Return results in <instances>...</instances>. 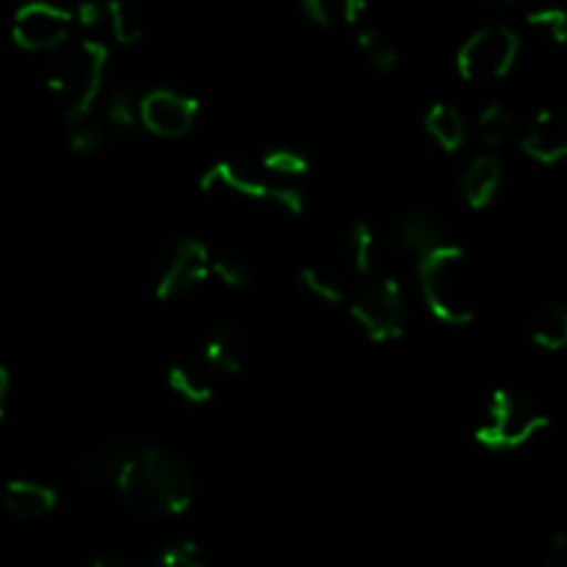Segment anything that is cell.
<instances>
[{
  "instance_id": "cell-1",
  "label": "cell",
  "mask_w": 567,
  "mask_h": 567,
  "mask_svg": "<svg viewBox=\"0 0 567 567\" xmlns=\"http://www.w3.org/2000/svg\"><path fill=\"white\" fill-rule=\"evenodd\" d=\"M122 502L144 518L183 515L197 493V474L181 454L169 449H136L114 480Z\"/></svg>"
},
{
  "instance_id": "cell-2",
  "label": "cell",
  "mask_w": 567,
  "mask_h": 567,
  "mask_svg": "<svg viewBox=\"0 0 567 567\" xmlns=\"http://www.w3.org/2000/svg\"><path fill=\"white\" fill-rule=\"evenodd\" d=\"M419 286L430 313L454 327L471 324L491 293V280L480 260L446 241L421 255Z\"/></svg>"
},
{
  "instance_id": "cell-3",
  "label": "cell",
  "mask_w": 567,
  "mask_h": 567,
  "mask_svg": "<svg viewBox=\"0 0 567 567\" xmlns=\"http://www.w3.org/2000/svg\"><path fill=\"white\" fill-rule=\"evenodd\" d=\"M105 64H109V48L97 39L70 44L53 59L48 70V86L70 122L89 116L92 105L97 103Z\"/></svg>"
},
{
  "instance_id": "cell-4",
  "label": "cell",
  "mask_w": 567,
  "mask_h": 567,
  "mask_svg": "<svg viewBox=\"0 0 567 567\" xmlns=\"http://www.w3.org/2000/svg\"><path fill=\"white\" fill-rule=\"evenodd\" d=\"M136 449L131 446L125 432L120 424H92L81 426L72 437H66L59 449V460L72 480L83 482V485H103V482H114L120 474L122 463H125Z\"/></svg>"
},
{
  "instance_id": "cell-5",
  "label": "cell",
  "mask_w": 567,
  "mask_h": 567,
  "mask_svg": "<svg viewBox=\"0 0 567 567\" xmlns=\"http://www.w3.org/2000/svg\"><path fill=\"white\" fill-rule=\"evenodd\" d=\"M551 419L529 396L515 391H496L485 408V419L476 426V443L487 452H515L526 446L537 432L548 430Z\"/></svg>"
},
{
  "instance_id": "cell-6",
  "label": "cell",
  "mask_w": 567,
  "mask_h": 567,
  "mask_svg": "<svg viewBox=\"0 0 567 567\" xmlns=\"http://www.w3.org/2000/svg\"><path fill=\"white\" fill-rule=\"evenodd\" d=\"M199 192L208 197H233L255 205H271L291 216L305 214L302 192L291 186H275L269 181H260L258 175L236 161H216L214 166L203 172L199 177Z\"/></svg>"
},
{
  "instance_id": "cell-7",
  "label": "cell",
  "mask_w": 567,
  "mask_h": 567,
  "mask_svg": "<svg viewBox=\"0 0 567 567\" xmlns=\"http://www.w3.org/2000/svg\"><path fill=\"white\" fill-rule=\"evenodd\" d=\"M520 55V39L507 25H487L471 33L457 50V72L468 83L502 81Z\"/></svg>"
},
{
  "instance_id": "cell-8",
  "label": "cell",
  "mask_w": 567,
  "mask_h": 567,
  "mask_svg": "<svg viewBox=\"0 0 567 567\" xmlns=\"http://www.w3.org/2000/svg\"><path fill=\"white\" fill-rule=\"evenodd\" d=\"M354 324L374 343L399 341L408 330V302L396 280H377L352 302Z\"/></svg>"
},
{
  "instance_id": "cell-9",
  "label": "cell",
  "mask_w": 567,
  "mask_h": 567,
  "mask_svg": "<svg viewBox=\"0 0 567 567\" xmlns=\"http://www.w3.org/2000/svg\"><path fill=\"white\" fill-rule=\"evenodd\" d=\"M210 277V249L197 238H177L158 258L153 277L155 299L172 302Z\"/></svg>"
},
{
  "instance_id": "cell-10",
  "label": "cell",
  "mask_w": 567,
  "mask_h": 567,
  "mask_svg": "<svg viewBox=\"0 0 567 567\" xmlns=\"http://www.w3.org/2000/svg\"><path fill=\"white\" fill-rule=\"evenodd\" d=\"M75 17L66 9L50 3H25L17 9L14 22H11V37L17 48L28 53H44L55 50L70 39Z\"/></svg>"
},
{
  "instance_id": "cell-11",
  "label": "cell",
  "mask_w": 567,
  "mask_h": 567,
  "mask_svg": "<svg viewBox=\"0 0 567 567\" xmlns=\"http://www.w3.org/2000/svg\"><path fill=\"white\" fill-rule=\"evenodd\" d=\"M199 103L192 94L175 89H153L138 100V122L161 138H183L194 131Z\"/></svg>"
},
{
  "instance_id": "cell-12",
  "label": "cell",
  "mask_w": 567,
  "mask_h": 567,
  "mask_svg": "<svg viewBox=\"0 0 567 567\" xmlns=\"http://www.w3.org/2000/svg\"><path fill=\"white\" fill-rule=\"evenodd\" d=\"M520 147H524V153L529 155L532 161H537V164H559L567 155V133L557 111H537L535 120L526 127L524 138H520Z\"/></svg>"
},
{
  "instance_id": "cell-13",
  "label": "cell",
  "mask_w": 567,
  "mask_h": 567,
  "mask_svg": "<svg viewBox=\"0 0 567 567\" xmlns=\"http://www.w3.org/2000/svg\"><path fill=\"white\" fill-rule=\"evenodd\" d=\"M502 188V161L493 153L476 155L460 177V192L471 210H485L496 203Z\"/></svg>"
},
{
  "instance_id": "cell-14",
  "label": "cell",
  "mask_w": 567,
  "mask_h": 567,
  "mask_svg": "<svg viewBox=\"0 0 567 567\" xmlns=\"http://www.w3.org/2000/svg\"><path fill=\"white\" fill-rule=\"evenodd\" d=\"M203 358L219 374H241L249 358L247 332L238 324H219L205 341Z\"/></svg>"
},
{
  "instance_id": "cell-15",
  "label": "cell",
  "mask_w": 567,
  "mask_h": 567,
  "mask_svg": "<svg viewBox=\"0 0 567 567\" xmlns=\"http://www.w3.org/2000/svg\"><path fill=\"white\" fill-rule=\"evenodd\" d=\"M396 241L404 252H413L421 258V255L446 241V230H443L437 214L426 208H413L396 221Z\"/></svg>"
},
{
  "instance_id": "cell-16",
  "label": "cell",
  "mask_w": 567,
  "mask_h": 567,
  "mask_svg": "<svg viewBox=\"0 0 567 567\" xmlns=\"http://www.w3.org/2000/svg\"><path fill=\"white\" fill-rule=\"evenodd\" d=\"M53 487L39 485V482H9L3 491V504L14 518L20 520H39L55 509Z\"/></svg>"
},
{
  "instance_id": "cell-17",
  "label": "cell",
  "mask_w": 567,
  "mask_h": 567,
  "mask_svg": "<svg viewBox=\"0 0 567 567\" xmlns=\"http://www.w3.org/2000/svg\"><path fill=\"white\" fill-rule=\"evenodd\" d=\"M532 343L546 352H563L567 343V310L559 302H540L526 316Z\"/></svg>"
},
{
  "instance_id": "cell-18",
  "label": "cell",
  "mask_w": 567,
  "mask_h": 567,
  "mask_svg": "<svg viewBox=\"0 0 567 567\" xmlns=\"http://www.w3.org/2000/svg\"><path fill=\"white\" fill-rule=\"evenodd\" d=\"M424 131L443 153H457L468 138V125H465L463 114L449 103L430 105V111L424 114Z\"/></svg>"
},
{
  "instance_id": "cell-19",
  "label": "cell",
  "mask_w": 567,
  "mask_h": 567,
  "mask_svg": "<svg viewBox=\"0 0 567 567\" xmlns=\"http://www.w3.org/2000/svg\"><path fill=\"white\" fill-rule=\"evenodd\" d=\"M105 28L120 44H136L144 37L142 11L133 0H103Z\"/></svg>"
},
{
  "instance_id": "cell-20",
  "label": "cell",
  "mask_w": 567,
  "mask_h": 567,
  "mask_svg": "<svg viewBox=\"0 0 567 567\" xmlns=\"http://www.w3.org/2000/svg\"><path fill=\"white\" fill-rule=\"evenodd\" d=\"M343 252H347V264L358 277H369L374 271L377 260V236L371 230L369 221H354L343 238Z\"/></svg>"
},
{
  "instance_id": "cell-21",
  "label": "cell",
  "mask_w": 567,
  "mask_h": 567,
  "mask_svg": "<svg viewBox=\"0 0 567 567\" xmlns=\"http://www.w3.org/2000/svg\"><path fill=\"white\" fill-rule=\"evenodd\" d=\"M299 3L316 25L324 28L354 25L365 9L363 0H299Z\"/></svg>"
},
{
  "instance_id": "cell-22",
  "label": "cell",
  "mask_w": 567,
  "mask_h": 567,
  "mask_svg": "<svg viewBox=\"0 0 567 567\" xmlns=\"http://www.w3.org/2000/svg\"><path fill=\"white\" fill-rule=\"evenodd\" d=\"M358 53L365 64L371 66L380 75H388V72L396 70L399 64V50L396 44L391 42V37L380 31V28H365V31L358 33Z\"/></svg>"
},
{
  "instance_id": "cell-23",
  "label": "cell",
  "mask_w": 567,
  "mask_h": 567,
  "mask_svg": "<svg viewBox=\"0 0 567 567\" xmlns=\"http://www.w3.org/2000/svg\"><path fill=\"white\" fill-rule=\"evenodd\" d=\"M166 385H169V391L175 393L177 399H183V402L192 404V408H203V404H208L210 399H214V385H210L199 371L188 369V365L183 363L172 365V369L166 371Z\"/></svg>"
},
{
  "instance_id": "cell-24",
  "label": "cell",
  "mask_w": 567,
  "mask_h": 567,
  "mask_svg": "<svg viewBox=\"0 0 567 567\" xmlns=\"http://www.w3.org/2000/svg\"><path fill=\"white\" fill-rule=\"evenodd\" d=\"M299 282H302L305 291L310 297L321 299L327 305H341L347 299V288H343V280L324 264H308L299 271Z\"/></svg>"
},
{
  "instance_id": "cell-25",
  "label": "cell",
  "mask_w": 567,
  "mask_h": 567,
  "mask_svg": "<svg viewBox=\"0 0 567 567\" xmlns=\"http://www.w3.org/2000/svg\"><path fill=\"white\" fill-rule=\"evenodd\" d=\"M476 127H480L482 144L487 150H496L507 142L509 131H513V111L502 103V100H493L476 116Z\"/></svg>"
},
{
  "instance_id": "cell-26",
  "label": "cell",
  "mask_w": 567,
  "mask_h": 567,
  "mask_svg": "<svg viewBox=\"0 0 567 567\" xmlns=\"http://www.w3.org/2000/svg\"><path fill=\"white\" fill-rule=\"evenodd\" d=\"M105 122L120 136H127V133H133L142 125L138 122V100L131 89H120L116 94H111L109 109H105Z\"/></svg>"
},
{
  "instance_id": "cell-27",
  "label": "cell",
  "mask_w": 567,
  "mask_h": 567,
  "mask_svg": "<svg viewBox=\"0 0 567 567\" xmlns=\"http://www.w3.org/2000/svg\"><path fill=\"white\" fill-rule=\"evenodd\" d=\"M260 166L277 177H299L310 172V158L293 147H271L260 158Z\"/></svg>"
},
{
  "instance_id": "cell-28",
  "label": "cell",
  "mask_w": 567,
  "mask_h": 567,
  "mask_svg": "<svg viewBox=\"0 0 567 567\" xmlns=\"http://www.w3.org/2000/svg\"><path fill=\"white\" fill-rule=\"evenodd\" d=\"M147 567H210L197 543L177 540L161 548Z\"/></svg>"
},
{
  "instance_id": "cell-29",
  "label": "cell",
  "mask_w": 567,
  "mask_h": 567,
  "mask_svg": "<svg viewBox=\"0 0 567 567\" xmlns=\"http://www.w3.org/2000/svg\"><path fill=\"white\" fill-rule=\"evenodd\" d=\"M66 142H70L72 153L97 155L100 150L105 147V131L97 125V122H92L89 116H83V120H72Z\"/></svg>"
},
{
  "instance_id": "cell-30",
  "label": "cell",
  "mask_w": 567,
  "mask_h": 567,
  "mask_svg": "<svg viewBox=\"0 0 567 567\" xmlns=\"http://www.w3.org/2000/svg\"><path fill=\"white\" fill-rule=\"evenodd\" d=\"M210 277H216L227 288H247L249 280H252L247 264L233 258V255H219V258L210 255Z\"/></svg>"
},
{
  "instance_id": "cell-31",
  "label": "cell",
  "mask_w": 567,
  "mask_h": 567,
  "mask_svg": "<svg viewBox=\"0 0 567 567\" xmlns=\"http://www.w3.org/2000/svg\"><path fill=\"white\" fill-rule=\"evenodd\" d=\"M526 22H529L532 31L543 33V37L551 39L554 44H563L567 39V17L563 9H557V6H551V9L532 11V14L526 17Z\"/></svg>"
},
{
  "instance_id": "cell-32",
  "label": "cell",
  "mask_w": 567,
  "mask_h": 567,
  "mask_svg": "<svg viewBox=\"0 0 567 567\" xmlns=\"http://www.w3.org/2000/svg\"><path fill=\"white\" fill-rule=\"evenodd\" d=\"M86 567H127V559L116 551H103L89 559Z\"/></svg>"
},
{
  "instance_id": "cell-33",
  "label": "cell",
  "mask_w": 567,
  "mask_h": 567,
  "mask_svg": "<svg viewBox=\"0 0 567 567\" xmlns=\"http://www.w3.org/2000/svg\"><path fill=\"white\" fill-rule=\"evenodd\" d=\"M543 567H567V554H565V537L557 535L554 537V546H551V554H548L546 565Z\"/></svg>"
},
{
  "instance_id": "cell-34",
  "label": "cell",
  "mask_w": 567,
  "mask_h": 567,
  "mask_svg": "<svg viewBox=\"0 0 567 567\" xmlns=\"http://www.w3.org/2000/svg\"><path fill=\"white\" fill-rule=\"evenodd\" d=\"M6 399H9V374H6V369L0 365V415H3L6 410Z\"/></svg>"
},
{
  "instance_id": "cell-35",
  "label": "cell",
  "mask_w": 567,
  "mask_h": 567,
  "mask_svg": "<svg viewBox=\"0 0 567 567\" xmlns=\"http://www.w3.org/2000/svg\"><path fill=\"white\" fill-rule=\"evenodd\" d=\"M485 3L498 6V9H509V6H515V3H518V0H485Z\"/></svg>"
}]
</instances>
